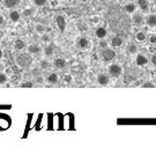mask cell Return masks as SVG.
I'll return each mask as SVG.
<instances>
[{
  "instance_id": "6da1fadb",
  "label": "cell",
  "mask_w": 156,
  "mask_h": 156,
  "mask_svg": "<svg viewBox=\"0 0 156 156\" xmlns=\"http://www.w3.org/2000/svg\"><path fill=\"white\" fill-rule=\"evenodd\" d=\"M33 55H30L29 52L27 53H19L16 57H15V62L21 68H24V69H28L29 67L33 65Z\"/></svg>"
},
{
  "instance_id": "ffe728a7",
  "label": "cell",
  "mask_w": 156,
  "mask_h": 156,
  "mask_svg": "<svg viewBox=\"0 0 156 156\" xmlns=\"http://www.w3.org/2000/svg\"><path fill=\"white\" fill-rule=\"evenodd\" d=\"M122 44H123V39L120 38L119 36H115V37H112L111 45L113 46V48H119Z\"/></svg>"
},
{
  "instance_id": "8992f818",
  "label": "cell",
  "mask_w": 156,
  "mask_h": 156,
  "mask_svg": "<svg viewBox=\"0 0 156 156\" xmlns=\"http://www.w3.org/2000/svg\"><path fill=\"white\" fill-rule=\"evenodd\" d=\"M145 22L148 27L155 28L156 27V14H148L145 17Z\"/></svg>"
},
{
  "instance_id": "484cf974",
  "label": "cell",
  "mask_w": 156,
  "mask_h": 156,
  "mask_svg": "<svg viewBox=\"0 0 156 156\" xmlns=\"http://www.w3.org/2000/svg\"><path fill=\"white\" fill-rule=\"evenodd\" d=\"M46 2H48V0H34V4L37 7H43L46 5Z\"/></svg>"
},
{
  "instance_id": "7a4b0ae2",
  "label": "cell",
  "mask_w": 156,
  "mask_h": 156,
  "mask_svg": "<svg viewBox=\"0 0 156 156\" xmlns=\"http://www.w3.org/2000/svg\"><path fill=\"white\" fill-rule=\"evenodd\" d=\"M101 57H102V59L106 62H110L112 60H115L116 59V51L112 50V49H109V48H104V49H102L101 51Z\"/></svg>"
},
{
  "instance_id": "f35d334b",
  "label": "cell",
  "mask_w": 156,
  "mask_h": 156,
  "mask_svg": "<svg viewBox=\"0 0 156 156\" xmlns=\"http://www.w3.org/2000/svg\"><path fill=\"white\" fill-rule=\"evenodd\" d=\"M2 57H4V52H2V50L0 49V60L2 59Z\"/></svg>"
},
{
  "instance_id": "9c48e42d",
  "label": "cell",
  "mask_w": 156,
  "mask_h": 156,
  "mask_svg": "<svg viewBox=\"0 0 156 156\" xmlns=\"http://www.w3.org/2000/svg\"><path fill=\"white\" fill-rule=\"evenodd\" d=\"M9 20L12 22L17 23L20 20H21V13L16 9H13V11L9 12Z\"/></svg>"
},
{
  "instance_id": "8fae6325",
  "label": "cell",
  "mask_w": 156,
  "mask_h": 156,
  "mask_svg": "<svg viewBox=\"0 0 156 156\" xmlns=\"http://www.w3.org/2000/svg\"><path fill=\"white\" fill-rule=\"evenodd\" d=\"M135 62H136L138 66L144 67L148 64V58H147L145 55H138L136 58H135Z\"/></svg>"
},
{
  "instance_id": "603a6c76",
  "label": "cell",
  "mask_w": 156,
  "mask_h": 156,
  "mask_svg": "<svg viewBox=\"0 0 156 156\" xmlns=\"http://www.w3.org/2000/svg\"><path fill=\"white\" fill-rule=\"evenodd\" d=\"M39 67L42 68V69H48L49 67H50V62L48 59H42L41 62H39Z\"/></svg>"
},
{
  "instance_id": "f1b7e54d",
  "label": "cell",
  "mask_w": 156,
  "mask_h": 156,
  "mask_svg": "<svg viewBox=\"0 0 156 156\" xmlns=\"http://www.w3.org/2000/svg\"><path fill=\"white\" fill-rule=\"evenodd\" d=\"M21 88H33L34 87V82H31V81H27V82H23V83H21V86H20Z\"/></svg>"
},
{
  "instance_id": "836d02e7",
  "label": "cell",
  "mask_w": 156,
  "mask_h": 156,
  "mask_svg": "<svg viewBox=\"0 0 156 156\" xmlns=\"http://www.w3.org/2000/svg\"><path fill=\"white\" fill-rule=\"evenodd\" d=\"M151 65H153V66L156 67V53L151 55Z\"/></svg>"
},
{
  "instance_id": "cb8c5ba5",
  "label": "cell",
  "mask_w": 156,
  "mask_h": 156,
  "mask_svg": "<svg viewBox=\"0 0 156 156\" xmlns=\"http://www.w3.org/2000/svg\"><path fill=\"white\" fill-rule=\"evenodd\" d=\"M35 30H36V33H38L39 35H42V34L45 33V27L43 24H41V23H37L36 27H35Z\"/></svg>"
},
{
  "instance_id": "74e56055",
  "label": "cell",
  "mask_w": 156,
  "mask_h": 156,
  "mask_svg": "<svg viewBox=\"0 0 156 156\" xmlns=\"http://www.w3.org/2000/svg\"><path fill=\"white\" fill-rule=\"evenodd\" d=\"M4 69H5V65L2 62H0V72H4Z\"/></svg>"
},
{
  "instance_id": "8d00e7d4",
  "label": "cell",
  "mask_w": 156,
  "mask_h": 156,
  "mask_svg": "<svg viewBox=\"0 0 156 156\" xmlns=\"http://www.w3.org/2000/svg\"><path fill=\"white\" fill-rule=\"evenodd\" d=\"M4 36H5V31L2 29H0V39L4 38Z\"/></svg>"
},
{
  "instance_id": "5bb4252c",
  "label": "cell",
  "mask_w": 156,
  "mask_h": 156,
  "mask_svg": "<svg viewBox=\"0 0 156 156\" xmlns=\"http://www.w3.org/2000/svg\"><path fill=\"white\" fill-rule=\"evenodd\" d=\"M14 48H15V50H17V51H22L27 48V43H26L23 39H20V38L15 39V42H14Z\"/></svg>"
},
{
  "instance_id": "30bf717a",
  "label": "cell",
  "mask_w": 156,
  "mask_h": 156,
  "mask_svg": "<svg viewBox=\"0 0 156 156\" xmlns=\"http://www.w3.org/2000/svg\"><path fill=\"white\" fill-rule=\"evenodd\" d=\"M95 35H96V37H97L98 39H103L106 37L108 30H106L104 27H97L96 30H95Z\"/></svg>"
},
{
  "instance_id": "52a82bcc",
  "label": "cell",
  "mask_w": 156,
  "mask_h": 156,
  "mask_svg": "<svg viewBox=\"0 0 156 156\" xmlns=\"http://www.w3.org/2000/svg\"><path fill=\"white\" fill-rule=\"evenodd\" d=\"M110 82V78H109V75L108 74H98V76H97V83L100 84V86H108Z\"/></svg>"
},
{
  "instance_id": "277c9868",
  "label": "cell",
  "mask_w": 156,
  "mask_h": 156,
  "mask_svg": "<svg viewBox=\"0 0 156 156\" xmlns=\"http://www.w3.org/2000/svg\"><path fill=\"white\" fill-rule=\"evenodd\" d=\"M76 46H78L80 50H87L89 49L90 46V42L87 37H80V38L76 41Z\"/></svg>"
},
{
  "instance_id": "d590c367",
  "label": "cell",
  "mask_w": 156,
  "mask_h": 156,
  "mask_svg": "<svg viewBox=\"0 0 156 156\" xmlns=\"http://www.w3.org/2000/svg\"><path fill=\"white\" fill-rule=\"evenodd\" d=\"M5 23V17L2 14H0V24H4Z\"/></svg>"
},
{
  "instance_id": "4dcf8cb0",
  "label": "cell",
  "mask_w": 156,
  "mask_h": 156,
  "mask_svg": "<svg viewBox=\"0 0 156 156\" xmlns=\"http://www.w3.org/2000/svg\"><path fill=\"white\" fill-rule=\"evenodd\" d=\"M142 88H155V84L153 82H146L142 84Z\"/></svg>"
},
{
  "instance_id": "5b68a950",
  "label": "cell",
  "mask_w": 156,
  "mask_h": 156,
  "mask_svg": "<svg viewBox=\"0 0 156 156\" xmlns=\"http://www.w3.org/2000/svg\"><path fill=\"white\" fill-rule=\"evenodd\" d=\"M56 22H57V27L59 28V30L62 33H64L65 29H66V20H65V17L62 16V15H58L56 17Z\"/></svg>"
},
{
  "instance_id": "ba28073f",
  "label": "cell",
  "mask_w": 156,
  "mask_h": 156,
  "mask_svg": "<svg viewBox=\"0 0 156 156\" xmlns=\"http://www.w3.org/2000/svg\"><path fill=\"white\" fill-rule=\"evenodd\" d=\"M132 20H133V23L135 26H141L145 22V16L142 14H140V13H133Z\"/></svg>"
},
{
  "instance_id": "e575fe53",
  "label": "cell",
  "mask_w": 156,
  "mask_h": 156,
  "mask_svg": "<svg viewBox=\"0 0 156 156\" xmlns=\"http://www.w3.org/2000/svg\"><path fill=\"white\" fill-rule=\"evenodd\" d=\"M36 81H37L38 83H43V81H44V79L42 78V76H37V79H36Z\"/></svg>"
},
{
  "instance_id": "e0dca14e",
  "label": "cell",
  "mask_w": 156,
  "mask_h": 156,
  "mask_svg": "<svg viewBox=\"0 0 156 156\" xmlns=\"http://www.w3.org/2000/svg\"><path fill=\"white\" fill-rule=\"evenodd\" d=\"M124 9H125V12L127 14H133L136 11V5L133 4V2H128V4H126V5L124 6Z\"/></svg>"
},
{
  "instance_id": "3957f363",
  "label": "cell",
  "mask_w": 156,
  "mask_h": 156,
  "mask_svg": "<svg viewBox=\"0 0 156 156\" xmlns=\"http://www.w3.org/2000/svg\"><path fill=\"white\" fill-rule=\"evenodd\" d=\"M108 73L112 78H119L122 75V73H123V68L118 64H111L110 66L108 67Z\"/></svg>"
},
{
  "instance_id": "7402d4cb",
  "label": "cell",
  "mask_w": 156,
  "mask_h": 156,
  "mask_svg": "<svg viewBox=\"0 0 156 156\" xmlns=\"http://www.w3.org/2000/svg\"><path fill=\"white\" fill-rule=\"evenodd\" d=\"M146 38H147V36H146V34L144 31H139V33H136V35H135V39L138 42H145Z\"/></svg>"
},
{
  "instance_id": "4fadbf2b",
  "label": "cell",
  "mask_w": 156,
  "mask_h": 156,
  "mask_svg": "<svg viewBox=\"0 0 156 156\" xmlns=\"http://www.w3.org/2000/svg\"><path fill=\"white\" fill-rule=\"evenodd\" d=\"M27 50H28V52L30 55H38L39 52L42 51V49H41V46H39L38 44H35V43H34V44L28 45Z\"/></svg>"
},
{
  "instance_id": "f546056e",
  "label": "cell",
  "mask_w": 156,
  "mask_h": 156,
  "mask_svg": "<svg viewBox=\"0 0 156 156\" xmlns=\"http://www.w3.org/2000/svg\"><path fill=\"white\" fill-rule=\"evenodd\" d=\"M64 82H65V83H72L73 76L71 75V74H66V75L64 76Z\"/></svg>"
},
{
  "instance_id": "4316f807",
  "label": "cell",
  "mask_w": 156,
  "mask_h": 156,
  "mask_svg": "<svg viewBox=\"0 0 156 156\" xmlns=\"http://www.w3.org/2000/svg\"><path fill=\"white\" fill-rule=\"evenodd\" d=\"M7 80H8V78H7V75H6L4 72H0V84H4L7 82Z\"/></svg>"
},
{
  "instance_id": "44dd1931",
  "label": "cell",
  "mask_w": 156,
  "mask_h": 156,
  "mask_svg": "<svg viewBox=\"0 0 156 156\" xmlns=\"http://www.w3.org/2000/svg\"><path fill=\"white\" fill-rule=\"evenodd\" d=\"M127 51L129 55H135L138 52V46L134 44V43H129L127 45Z\"/></svg>"
},
{
  "instance_id": "ac0fdd59",
  "label": "cell",
  "mask_w": 156,
  "mask_h": 156,
  "mask_svg": "<svg viewBox=\"0 0 156 156\" xmlns=\"http://www.w3.org/2000/svg\"><path fill=\"white\" fill-rule=\"evenodd\" d=\"M46 80H48V82H49V83L56 84L57 82H58L59 78H58V74H57V73H50V74L48 75Z\"/></svg>"
},
{
  "instance_id": "9a60e30c",
  "label": "cell",
  "mask_w": 156,
  "mask_h": 156,
  "mask_svg": "<svg viewBox=\"0 0 156 156\" xmlns=\"http://www.w3.org/2000/svg\"><path fill=\"white\" fill-rule=\"evenodd\" d=\"M20 5V0H4V6L6 8H15Z\"/></svg>"
},
{
  "instance_id": "7c38bea8",
  "label": "cell",
  "mask_w": 156,
  "mask_h": 156,
  "mask_svg": "<svg viewBox=\"0 0 156 156\" xmlns=\"http://www.w3.org/2000/svg\"><path fill=\"white\" fill-rule=\"evenodd\" d=\"M66 60L64 59V58H56L55 60H53V66L58 68V69H62V68H65L66 67Z\"/></svg>"
},
{
  "instance_id": "d4e9b609",
  "label": "cell",
  "mask_w": 156,
  "mask_h": 156,
  "mask_svg": "<svg viewBox=\"0 0 156 156\" xmlns=\"http://www.w3.org/2000/svg\"><path fill=\"white\" fill-rule=\"evenodd\" d=\"M34 14V9L33 8H26L23 11V16L24 17H30Z\"/></svg>"
},
{
  "instance_id": "83f0119b",
  "label": "cell",
  "mask_w": 156,
  "mask_h": 156,
  "mask_svg": "<svg viewBox=\"0 0 156 156\" xmlns=\"http://www.w3.org/2000/svg\"><path fill=\"white\" fill-rule=\"evenodd\" d=\"M41 39H42V42H44V43H49L50 42V35L49 34H42V36H41Z\"/></svg>"
},
{
  "instance_id": "d6a6232c",
  "label": "cell",
  "mask_w": 156,
  "mask_h": 156,
  "mask_svg": "<svg viewBox=\"0 0 156 156\" xmlns=\"http://www.w3.org/2000/svg\"><path fill=\"white\" fill-rule=\"evenodd\" d=\"M149 43L151 44H156V35H151L149 36Z\"/></svg>"
},
{
  "instance_id": "d6986e66",
  "label": "cell",
  "mask_w": 156,
  "mask_h": 156,
  "mask_svg": "<svg viewBox=\"0 0 156 156\" xmlns=\"http://www.w3.org/2000/svg\"><path fill=\"white\" fill-rule=\"evenodd\" d=\"M44 53L46 57H51L53 53H55V45L53 44H49L45 46L44 49Z\"/></svg>"
},
{
  "instance_id": "1f68e13d",
  "label": "cell",
  "mask_w": 156,
  "mask_h": 156,
  "mask_svg": "<svg viewBox=\"0 0 156 156\" xmlns=\"http://www.w3.org/2000/svg\"><path fill=\"white\" fill-rule=\"evenodd\" d=\"M98 45H100L101 49H104V48H106V46H108V43H106V41H104V38H103V39H101V41H100Z\"/></svg>"
},
{
  "instance_id": "2e32d148",
  "label": "cell",
  "mask_w": 156,
  "mask_h": 156,
  "mask_svg": "<svg viewBox=\"0 0 156 156\" xmlns=\"http://www.w3.org/2000/svg\"><path fill=\"white\" fill-rule=\"evenodd\" d=\"M136 2H138V6H139V8L141 11L148 12V9H149V2H148V0H136Z\"/></svg>"
}]
</instances>
